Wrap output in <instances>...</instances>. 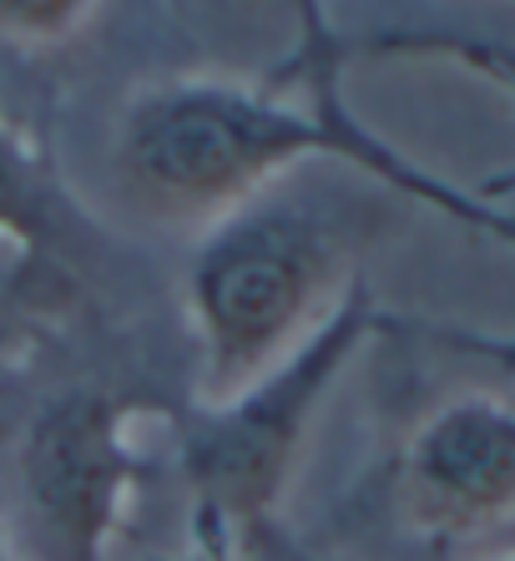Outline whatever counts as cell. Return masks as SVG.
<instances>
[{"mask_svg": "<svg viewBox=\"0 0 515 561\" xmlns=\"http://www.w3.org/2000/svg\"><path fill=\"white\" fill-rule=\"evenodd\" d=\"M364 51H385V56H450V61L470 66L480 77H490L495 87L515 96V51L511 46H490V41H460V36H435V31H394V36H374L364 41Z\"/></svg>", "mask_w": 515, "mask_h": 561, "instance_id": "cell-7", "label": "cell"}, {"mask_svg": "<svg viewBox=\"0 0 515 561\" xmlns=\"http://www.w3.org/2000/svg\"><path fill=\"white\" fill-rule=\"evenodd\" d=\"M511 561H515V557H511Z\"/></svg>", "mask_w": 515, "mask_h": 561, "instance_id": "cell-14", "label": "cell"}, {"mask_svg": "<svg viewBox=\"0 0 515 561\" xmlns=\"http://www.w3.org/2000/svg\"><path fill=\"white\" fill-rule=\"evenodd\" d=\"M0 238L15 243L21 263L41 274V284L66 274V259L91 243V222L66 197L46 142L5 112H0Z\"/></svg>", "mask_w": 515, "mask_h": 561, "instance_id": "cell-6", "label": "cell"}, {"mask_svg": "<svg viewBox=\"0 0 515 561\" xmlns=\"http://www.w3.org/2000/svg\"><path fill=\"white\" fill-rule=\"evenodd\" d=\"M46 294H0V375L21 365L46 334Z\"/></svg>", "mask_w": 515, "mask_h": 561, "instance_id": "cell-9", "label": "cell"}, {"mask_svg": "<svg viewBox=\"0 0 515 561\" xmlns=\"http://www.w3.org/2000/svg\"><path fill=\"white\" fill-rule=\"evenodd\" d=\"M232 561H313L278 522H263L232 547Z\"/></svg>", "mask_w": 515, "mask_h": 561, "instance_id": "cell-10", "label": "cell"}, {"mask_svg": "<svg viewBox=\"0 0 515 561\" xmlns=\"http://www.w3.org/2000/svg\"><path fill=\"white\" fill-rule=\"evenodd\" d=\"M400 496L435 536H470L515 516V410L490 394L439 405L404 450Z\"/></svg>", "mask_w": 515, "mask_h": 561, "instance_id": "cell-5", "label": "cell"}, {"mask_svg": "<svg viewBox=\"0 0 515 561\" xmlns=\"http://www.w3.org/2000/svg\"><path fill=\"white\" fill-rule=\"evenodd\" d=\"M197 561H203V557H197Z\"/></svg>", "mask_w": 515, "mask_h": 561, "instance_id": "cell-13", "label": "cell"}, {"mask_svg": "<svg viewBox=\"0 0 515 561\" xmlns=\"http://www.w3.org/2000/svg\"><path fill=\"white\" fill-rule=\"evenodd\" d=\"M379 324L385 319L369 284L354 278L284 365L222 405H193L182 420V476L193 485V536L203 561H232V547L253 526L278 522L273 506L284 496L309 420Z\"/></svg>", "mask_w": 515, "mask_h": 561, "instance_id": "cell-2", "label": "cell"}, {"mask_svg": "<svg viewBox=\"0 0 515 561\" xmlns=\"http://www.w3.org/2000/svg\"><path fill=\"white\" fill-rule=\"evenodd\" d=\"M445 350L455 354H476V359H490L515 375V340H495V334H476V329H430Z\"/></svg>", "mask_w": 515, "mask_h": 561, "instance_id": "cell-11", "label": "cell"}, {"mask_svg": "<svg viewBox=\"0 0 515 561\" xmlns=\"http://www.w3.org/2000/svg\"><path fill=\"white\" fill-rule=\"evenodd\" d=\"M0 561H21V551L11 547V531H5V522H0Z\"/></svg>", "mask_w": 515, "mask_h": 561, "instance_id": "cell-12", "label": "cell"}, {"mask_svg": "<svg viewBox=\"0 0 515 561\" xmlns=\"http://www.w3.org/2000/svg\"><path fill=\"white\" fill-rule=\"evenodd\" d=\"M329 222L294 203H243L187 268V309L203 340V400L222 405L278 369L313 334V309L334 278Z\"/></svg>", "mask_w": 515, "mask_h": 561, "instance_id": "cell-3", "label": "cell"}, {"mask_svg": "<svg viewBox=\"0 0 515 561\" xmlns=\"http://www.w3.org/2000/svg\"><path fill=\"white\" fill-rule=\"evenodd\" d=\"M91 15H96L91 0H0V41L61 46L87 31Z\"/></svg>", "mask_w": 515, "mask_h": 561, "instance_id": "cell-8", "label": "cell"}, {"mask_svg": "<svg viewBox=\"0 0 515 561\" xmlns=\"http://www.w3.org/2000/svg\"><path fill=\"white\" fill-rule=\"evenodd\" d=\"M354 41L323 5H298V46L258 87L168 81L122 122V178L162 208H243L278 172L334 157V102Z\"/></svg>", "mask_w": 515, "mask_h": 561, "instance_id": "cell-1", "label": "cell"}, {"mask_svg": "<svg viewBox=\"0 0 515 561\" xmlns=\"http://www.w3.org/2000/svg\"><path fill=\"white\" fill-rule=\"evenodd\" d=\"M142 410H152L142 394L87 385L31 420L15 450L21 522L11 547L21 561H106L131 491L147 476V456L131 440Z\"/></svg>", "mask_w": 515, "mask_h": 561, "instance_id": "cell-4", "label": "cell"}]
</instances>
